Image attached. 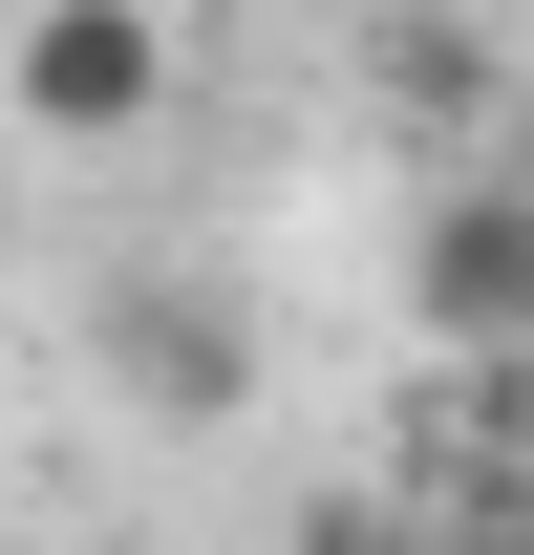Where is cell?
I'll return each mask as SVG.
<instances>
[{
  "mask_svg": "<svg viewBox=\"0 0 534 555\" xmlns=\"http://www.w3.org/2000/svg\"><path fill=\"white\" fill-rule=\"evenodd\" d=\"M0 107H22L43 150H129L150 107H171V0H22Z\"/></svg>",
  "mask_w": 534,
  "mask_h": 555,
  "instance_id": "obj_1",
  "label": "cell"
},
{
  "mask_svg": "<svg viewBox=\"0 0 534 555\" xmlns=\"http://www.w3.org/2000/svg\"><path fill=\"white\" fill-rule=\"evenodd\" d=\"M406 321L470 363H534V193H449L406 235Z\"/></svg>",
  "mask_w": 534,
  "mask_h": 555,
  "instance_id": "obj_2",
  "label": "cell"
},
{
  "mask_svg": "<svg viewBox=\"0 0 534 555\" xmlns=\"http://www.w3.org/2000/svg\"><path fill=\"white\" fill-rule=\"evenodd\" d=\"M107 363H129V385H150V406H171V427H214V406H236V385H257V343L214 321L193 278H107Z\"/></svg>",
  "mask_w": 534,
  "mask_h": 555,
  "instance_id": "obj_3",
  "label": "cell"
},
{
  "mask_svg": "<svg viewBox=\"0 0 534 555\" xmlns=\"http://www.w3.org/2000/svg\"><path fill=\"white\" fill-rule=\"evenodd\" d=\"M364 65H385V107H428V129H449V107H470V43H449V22H385Z\"/></svg>",
  "mask_w": 534,
  "mask_h": 555,
  "instance_id": "obj_4",
  "label": "cell"
},
{
  "mask_svg": "<svg viewBox=\"0 0 534 555\" xmlns=\"http://www.w3.org/2000/svg\"><path fill=\"white\" fill-rule=\"evenodd\" d=\"M321 555H470V534H406V513H364V534H321Z\"/></svg>",
  "mask_w": 534,
  "mask_h": 555,
  "instance_id": "obj_5",
  "label": "cell"
}]
</instances>
